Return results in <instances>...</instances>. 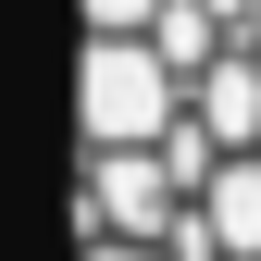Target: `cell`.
<instances>
[{"label": "cell", "instance_id": "6da1fadb", "mask_svg": "<svg viewBox=\"0 0 261 261\" xmlns=\"http://www.w3.org/2000/svg\"><path fill=\"white\" fill-rule=\"evenodd\" d=\"M187 124V75L149 38H87V149H162Z\"/></svg>", "mask_w": 261, "mask_h": 261}, {"label": "cell", "instance_id": "7a4b0ae2", "mask_svg": "<svg viewBox=\"0 0 261 261\" xmlns=\"http://www.w3.org/2000/svg\"><path fill=\"white\" fill-rule=\"evenodd\" d=\"M87 237H124V249H174V224L187 212H199V199H187V187H174V162H162V149H87Z\"/></svg>", "mask_w": 261, "mask_h": 261}, {"label": "cell", "instance_id": "3957f363", "mask_svg": "<svg viewBox=\"0 0 261 261\" xmlns=\"http://www.w3.org/2000/svg\"><path fill=\"white\" fill-rule=\"evenodd\" d=\"M187 112H199L224 149H261V50H224L212 75L187 87Z\"/></svg>", "mask_w": 261, "mask_h": 261}, {"label": "cell", "instance_id": "277c9868", "mask_svg": "<svg viewBox=\"0 0 261 261\" xmlns=\"http://www.w3.org/2000/svg\"><path fill=\"white\" fill-rule=\"evenodd\" d=\"M149 50H162V62H174V75H187V87H199V75H212V62H224V50H237V25H224V13H212V0H162V25H149Z\"/></svg>", "mask_w": 261, "mask_h": 261}, {"label": "cell", "instance_id": "5b68a950", "mask_svg": "<svg viewBox=\"0 0 261 261\" xmlns=\"http://www.w3.org/2000/svg\"><path fill=\"white\" fill-rule=\"evenodd\" d=\"M162 0H87V38H149Z\"/></svg>", "mask_w": 261, "mask_h": 261}, {"label": "cell", "instance_id": "8992f818", "mask_svg": "<svg viewBox=\"0 0 261 261\" xmlns=\"http://www.w3.org/2000/svg\"><path fill=\"white\" fill-rule=\"evenodd\" d=\"M87 261H174V249H124V237H87Z\"/></svg>", "mask_w": 261, "mask_h": 261}]
</instances>
